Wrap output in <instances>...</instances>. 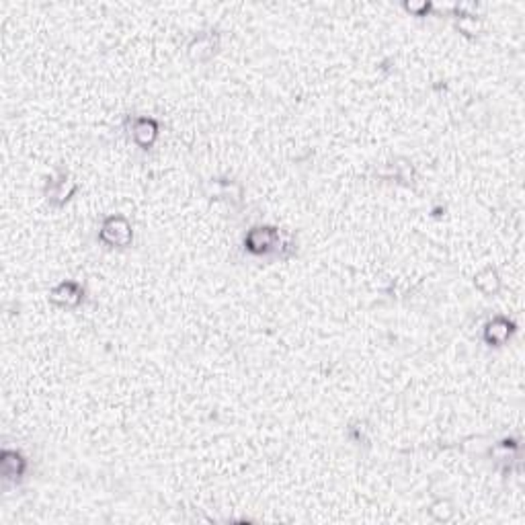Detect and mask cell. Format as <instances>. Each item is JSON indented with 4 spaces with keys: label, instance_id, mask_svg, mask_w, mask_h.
<instances>
[{
    "label": "cell",
    "instance_id": "6da1fadb",
    "mask_svg": "<svg viewBox=\"0 0 525 525\" xmlns=\"http://www.w3.org/2000/svg\"><path fill=\"white\" fill-rule=\"evenodd\" d=\"M98 238H101V243H105V245L109 246H117V248L128 246L131 243V238H133L130 222L123 215H109L103 222V228L98 232Z\"/></svg>",
    "mask_w": 525,
    "mask_h": 525
},
{
    "label": "cell",
    "instance_id": "7a4b0ae2",
    "mask_svg": "<svg viewBox=\"0 0 525 525\" xmlns=\"http://www.w3.org/2000/svg\"><path fill=\"white\" fill-rule=\"evenodd\" d=\"M279 246V232L271 226H257L245 238V248L253 255H269Z\"/></svg>",
    "mask_w": 525,
    "mask_h": 525
},
{
    "label": "cell",
    "instance_id": "3957f363",
    "mask_svg": "<svg viewBox=\"0 0 525 525\" xmlns=\"http://www.w3.org/2000/svg\"><path fill=\"white\" fill-rule=\"evenodd\" d=\"M82 295L84 290L76 281H64L60 285H56L49 294V300L56 304V306H62V308H74L82 302Z\"/></svg>",
    "mask_w": 525,
    "mask_h": 525
},
{
    "label": "cell",
    "instance_id": "277c9868",
    "mask_svg": "<svg viewBox=\"0 0 525 525\" xmlns=\"http://www.w3.org/2000/svg\"><path fill=\"white\" fill-rule=\"evenodd\" d=\"M131 136H133L138 146L150 148L158 136V123L150 117H138L131 123Z\"/></svg>",
    "mask_w": 525,
    "mask_h": 525
},
{
    "label": "cell",
    "instance_id": "5b68a950",
    "mask_svg": "<svg viewBox=\"0 0 525 525\" xmlns=\"http://www.w3.org/2000/svg\"><path fill=\"white\" fill-rule=\"evenodd\" d=\"M511 332H513V325L509 322L507 318H503V316H499V318H494L491 320L486 328H484V341L489 345H503L507 341L509 337H511Z\"/></svg>",
    "mask_w": 525,
    "mask_h": 525
},
{
    "label": "cell",
    "instance_id": "8992f818",
    "mask_svg": "<svg viewBox=\"0 0 525 525\" xmlns=\"http://www.w3.org/2000/svg\"><path fill=\"white\" fill-rule=\"evenodd\" d=\"M215 49H218V37L215 35H197L193 44L189 46V53L195 60H205V58L215 53Z\"/></svg>",
    "mask_w": 525,
    "mask_h": 525
},
{
    "label": "cell",
    "instance_id": "52a82bcc",
    "mask_svg": "<svg viewBox=\"0 0 525 525\" xmlns=\"http://www.w3.org/2000/svg\"><path fill=\"white\" fill-rule=\"evenodd\" d=\"M2 474L9 480H16L19 476H23L25 472V459L21 458L19 452H2Z\"/></svg>",
    "mask_w": 525,
    "mask_h": 525
},
{
    "label": "cell",
    "instance_id": "ba28073f",
    "mask_svg": "<svg viewBox=\"0 0 525 525\" xmlns=\"http://www.w3.org/2000/svg\"><path fill=\"white\" fill-rule=\"evenodd\" d=\"M53 185H56V189H51L48 199L51 203H58V205L66 203L70 199V195L74 193V189H76V183L70 179L68 175H62L60 179L53 180Z\"/></svg>",
    "mask_w": 525,
    "mask_h": 525
}]
</instances>
